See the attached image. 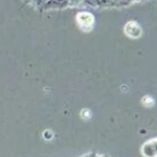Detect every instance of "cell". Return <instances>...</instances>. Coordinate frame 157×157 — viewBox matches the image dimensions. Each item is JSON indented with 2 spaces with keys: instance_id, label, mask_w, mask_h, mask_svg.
Wrapping results in <instances>:
<instances>
[{
  "instance_id": "obj_1",
  "label": "cell",
  "mask_w": 157,
  "mask_h": 157,
  "mask_svg": "<svg viewBox=\"0 0 157 157\" xmlns=\"http://www.w3.org/2000/svg\"><path fill=\"white\" fill-rule=\"evenodd\" d=\"M76 21H77V25L83 28V29H90L94 22V17L91 12H86V11H82V12H78L76 15Z\"/></svg>"
}]
</instances>
